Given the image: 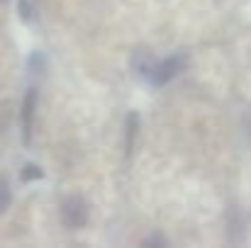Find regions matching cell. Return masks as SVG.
<instances>
[{
    "label": "cell",
    "mask_w": 251,
    "mask_h": 248,
    "mask_svg": "<svg viewBox=\"0 0 251 248\" xmlns=\"http://www.w3.org/2000/svg\"><path fill=\"white\" fill-rule=\"evenodd\" d=\"M61 222L69 229H81L88 222V204L81 195H71L61 204Z\"/></svg>",
    "instance_id": "6da1fadb"
},
{
    "label": "cell",
    "mask_w": 251,
    "mask_h": 248,
    "mask_svg": "<svg viewBox=\"0 0 251 248\" xmlns=\"http://www.w3.org/2000/svg\"><path fill=\"white\" fill-rule=\"evenodd\" d=\"M188 66V54L178 51L173 56H168L166 61H159V68H156V76H154V85H164V83L173 81L178 73H183Z\"/></svg>",
    "instance_id": "7a4b0ae2"
},
{
    "label": "cell",
    "mask_w": 251,
    "mask_h": 248,
    "mask_svg": "<svg viewBox=\"0 0 251 248\" xmlns=\"http://www.w3.org/2000/svg\"><path fill=\"white\" fill-rule=\"evenodd\" d=\"M132 68H134V73H137L142 81L154 83L156 68H159V59H156L149 49H137V51L132 54Z\"/></svg>",
    "instance_id": "3957f363"
},
{
    "label": "cell",
    "mask_w": 251,
    "mask_h": 248,
    "mask_svg": "<svg viewBox=\"0 0 251 248\" xmlns=\"http://www.w3.org/2000/svg\"><path fill=\"white\" fill-rule=\"evenodd\" d=\"M34 107H37V90H27L25 102H22V139L25 144H29V134H32V119H34Z\"/></svg>",
    "instance_id": "277c9868"
},
{
    "label": "cell",
    "mask_w": 251,
    "mask_h": 248,
    "mask_svg": "<svg viewBox=\"0 0 251 248\" xmlns=\"http://www.w3.org/2000/svg\"><path fill=\"white\" fill-rule=\"evenodd\" d=\"M244 217L237 207L229 209V217H227V234H229V241L232 244H239L242 241V234H244Z\"/></svg>",
    "instance_id": "5b68a950"
},
{
    "label": "cell",
    "mask_w": 251,
    "mask_h": 248,
    "mask_svg": "<svg viewBox=\"0 0 251 248\" xmlns=\"http://www.w3.org/2000/svg\"><path fill=\"white\" fill-rule=\"evenodd\" d=\"M125 151H127V156L132 154V149H134V139H137V132H139V114L137 112H129L127 114V122H125Z\"/></svg>",
    "instance_id": "8992f818"
},
{
    "label": "cell",
    "mask_w": 251,
    "mask_h": 248,
    "mask_svg": "<svg viewBox=\"0 0 251 248\" xmlns=\"http://www.w3.org/2000/svg\"><path fill=\"white\" fill-rule=\"evenodd\" d=\"M10 204V185L5 178H0V212H5Z\"/></svg>",
    "instance_id": "52a82bcc"
},
{
    "label": "cell",
    "mask_w": 251,
    "mask_h": 248,
    "mask_svg": "<svg viewBox=\"0 0 251 248\" xmlns=\"http://www.w3.org/2000/svg\"><path fill=\"white\" fill-rule=\"evenodd\" d=\"M44 173L39 170V165H32V163H27L25 165V170H22V180H39Z\"/></svg>",
    "instance_id": "ba28073f"
},
{
    "label": "cell",
    "mask_w": 251,
    "mask_h": 248,
    "mask_svg": "<svg viewBox=\"0 0 251 248\" xmlns=\"http://www.w3.org/2000/svg\"><path fill=\"white\" fill-rule=\"evenodd\" d=\"M20 15H22V20H25V22L34 20V7L29 5V0H20Z\"/></svg>",
    "instance_id": "9c48e42d"
},
{
    "label": "cell",
    "mask_w": 251,
    "mask_h": 248,
    "mask_svg": "<svg viewBox=\"0 0 251 248\" xmlns=\"http://www.w3.org/2000/svg\"><path fill=\"white\" fill-rule=\"evenodd\" d=\"M29 68H32V71H37V73H42V71H44V59H42V54H39V51H34V54L29 56Z\"/></svg>",
    "instance_id": "30bf717a"
},
{
    "label": "cell",
    "mask_w": 251,
    "mask_h": 248,
    "mask_svg": "<svg viewBox=\"0 0 251 248\" xmlns=\"http://www.w3.org/2000/svg\"><path fill=\"white\" fill-rule=\"evenodd\" d=\"M142 246H168V241L164 239V236H159V234H154V236H147L144 241H142Z\"/></svg>",
    "instance_id": "8fae6325"
},
{
    "label": "cell",
    "mask_w": 251,
    "mask_h": 248,
    "mask_svg": "<svg viewBox=\"0 0 251 248\" xmlns=\"http://www.w3.org/2000/svg\"><path fill=\"white\" fill-rule=\"evenodd\" d=\"M244 127H247V134L251 136V105L247 107V114H244Z\"/></svg>",
    "instance_id": "7c38bea8"
}]
</instances>
